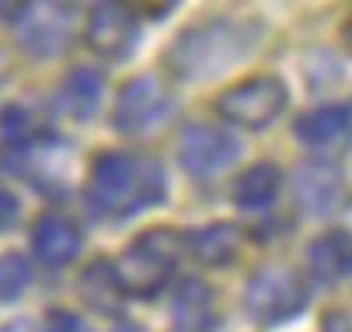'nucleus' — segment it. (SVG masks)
<instances>
[{
  "mask_svg": "<svg viewBox=\"0 0 352 332\" xmlns=\"http://www.w3.org/2000/svg\"><path fill=\"white\" fill-rule=\"evenodd\" d=\"M258 39V25L244 18H210L185 28L164 53V67L178 81H213L237 67Z\"/></svg>",
  "mask_w": 352,
  "mask_h": 332,
  "instance_id": "f257e3e1",
  "label": "nucleus"
},
{
  "mask_svg": "<svg viewBox=\"0 0 352 332\" xmlns=\"http://www.w3.org/2000/svg\"><path fill=\"white\" fill-rule=\"evenodd\" d=\"M164 168L157 158L146 154H126V151H105L98 154L87 172V196L98 210L133 217L146 207L164 200Z\"/></svg>",
  "mask_w": 352,
  "mask_h": 332,
  "instance_id": "f03ea898",
  "label": "nucleus"
},
{
  "mask_svg": "<svg viewBox=\"0 0 352 332\" xmlns=\"http://www.w3.org/2000/svg\"><path fill=\"white\" fill-rule=\"evenodd\" d=\"M182 242L171 227H150L112 262L122 294L129 298H154L168 287V280L178 266Z\"/></svg>",
  "mask_w": 352,
  "mask_h": 332,
  "instance_id": "7ed1b4c3",
  "label": "nucleus"
},
{
  "mask_svg": "<svg viewBox=\"0 0 352 332\" xmlns=\"http://www.w3.org/2000/svg\"><path fill=\"white\" fill-rule=\"evenodd\" d=\"M289 102V87L283 84V77L276 74H258V77H248L234 87H227L220 98H217V112L241 129H265L272 126L283 109Z\"/></svg>",
  "mask_w": 352,
  "mask_h": 332,
  "instance_id": "20e7f679",
  "label": "nucleus"
},
{
  "mask_svg": "<svg viewBox=\"0 0 352 332\" xmlns=\"http://www.w3.org/2000/svg\"><path fill=\"white\" fill-rule=\"evenodd\" d=\"M244 308L262 325H283L307 308V283L293 269L262 266L244 287Z\"/></svg>",
  "mask_w": 352,
  "mask_h": 332,
  "instance_id": "39448f33",
  "label": "nucleus"
},
{
  "mask_svg": "<svg viewBox=\"0 0 352 332\" xmlns=\"http://www.w3.org/2000/svg\"><path fill=\"white\" fill-rule=\"evenodd\" d=\"M171 91L161 77L154 74H140L133 77L122 91H119V102H116V112H112V123L119 133H143L150 126H157L168 109H171Z\"/></svg>",
  "mask_w": 352,
  "mask_h": 332,
  "instance_id": "423d86ee",
  "label": "nucleus"
},
{
  "mask_svg": "<svg viewBox=\"0 0 352 332\" xmlns=\"http://www.w3.org/2000/svg\"><path fill=\"white\" fill-rule=\"evenodd\" d=\"M241 154L234 133L217 126H188L178 140V161L192 178H213L227 172Z\"/></svg>",
  "mask_w": 352,
  "mask_h": 332,
  "instance_id": "0eeeda50",
  "label": "nucleus"
},
{
  "mask_svg": "<svg viewBox=\"0 0 352 332\" xmlns=\"http://www.w3.org/2000/svg\"><path fill=\"white\" fill-rule=\"evenodd\" d=\"M84 39L98 56L122 63L133 56L136 42H140V21H136L133 8H126V4H94Z\"/></svg>",
  "mask_w": 352,
  "mask_h": 332,
  "instance_id": "6e6552de",
  "label": "nucleus"
},
{
  "mask_svg": "<svg viewBox=\"0 0 352 332\" xmlns=\"http://www.w3.org/2000/svg\"><path fill=\"white\" fill-rule=\"evenodd\" d=\"M293 133L304 147H311L321 158H335L349 151L352 144V112L345 105H318L307 109L304 116H296Z\"/></svg>",
  "mask_w": 352,
  "mask_h": 332,
  "instance_id": "1a4fd4ad",
  "label": "nucleus"
},
{
  "mask_svg": "<svg viewBox=\"0 0 352 332\" xmlns=\"http://www.w3.org/2000/svg\"><path fill=\"white\" fill-rule=\"evenodd\" d=\"M293 200L304 214L328 217L342 203V172L328 161H307L293 175Z\"/></svg>",
  "mask_w": 352,
  "mask_h": 332,
  "instance_id": "9d476101",
  "label": "nucleus"
},
{
  "mask_svg": "<svg viewBox=\"0 0 352 332\" xmlns=\"http://www.w3.org/2000/svg\"><path fill=\"white\" fill-rule=\"evenodd\" d=\"M32 252L45 266H67L80 252V231L63 214H45L32 227Z\"/></svg>",
  "mask_w": 352,
  "mask_h": 332,
  "instance_id": "9b49d317",
  "label": "nucleus"
},
{
  "mask_svg": "<svg viewBox=\"0 0 352 332\" xmlns=\"http://www.w3.org/2000/svg\"><path fill=\"white\" fill-rule=\"evenodd\" d=\"M102 94H105L102 74L91 67H74L56 91V102L70 119H91L98 112V105H102Z\"/></svg>",
  "mask_w": 352,
  "mask_h": 332,
  "instance_id": "f8f14e48",
  "label": "nucleus"
},
{
  "mask_svg": "<svg viewBox=\"0 0 352 332\" xmlns=\"http://www.w3.org/2000/svg\"><path fill=\"white\" fill-rule=\"evenodd\" d=\"M307 266L321 283H335L352 273V234L328 231L307 245Z\"/></svg>",
  "mask_w": 352,
  "mask_h": 332,
  "instance_id": "ddd939ff",
  "label": "nucleus"
},
{
  "mask_svg": "<svg viewBox=\"0 0 352 332\" xmlns=\"http://www.w3.org/2000/svg\"><path fill=\"white\" fill-rule=\"evenodd\" d=\"M279 185H283V172L272 161H258L234 178L230 196L241 210H265L279 196Z\"/></svg>",
  "mask_w": 352,
  "mask_h": 332,
  "instance_id": "4468645a",
  "label": "nucleus"
},
{
  "mask_svg": "<svg viewBox=\"0 0 352 332\" xmlns=\"http://www.w3.org/2000/svg\"><path fill=\"white\" fill-rule=\"evenodd\" d=\"M188 252L195 256L199 266H210V269H220L227 262H234L237 256V245H241V231L234 224H210V227H199L185 238Z\"/></svg>",
  "mask_w": 352,
  "mask_h": 332,
  "instance_id": "2eb2a0df",
  "label": "nucleus"
},
{
  "mask_svg": "<svg viewBox=\"0 0 352 332\" xmlns=\"http://www.w3.org/2000/svg\"><path fill=\"white\" fill-rule=\"evenodd\" d=\"M213 291L199 280H185L175 298V329L178 332H210Z\"/></svg>",
  "mask_w": 352,
  "mask_h": 332,
  "instance_id": "dca6fc26",
  "label": "nucleus"
},
{
  "mask_svg": "<svg viewBox=\"0 0 352 332\" xmlns=\"http://www.w3.org/2000/svg\"><path fill=\"white\" fill-rule=\"evenodd\" d=\"M77 291L80 298L98 308V311H116L122 304V287H119V280H116V269L109 262H91L80 280H77Z\"/></svg>",
  "mask_w": 352,
  "mask_h": 332,
  "instance_id": "f3484780",
  "label": "nucleus"
},
{
  "mask_svg": "<svg viewBox=\"0 0 352 332\" xmlns=\"http://www.w3.org/2000/svg\"><path fill=\"white\" fill-rule=\"evenodd\" d=\"M32 283V262L21 252H0V304H14Z\"/></svg>",
  "mask_w": 352,
  "mask_h": 332,
  "instance_id": "a211bd4d",
  "label": "nucleus"
},
{
  "mask_svg": "<svg viewBox=\"0 0 352 332\" xmlns=\"http://www.w3.org/2000/svg\"><path fill=\"white\" fill-rule=\"evenodd\" d=\"M42 332H80V318L67 308H49L42 318Z\"/></svg>",
  "mask_w": 352,
  "mask_h": 332,
  "instance_id": "6ab92c4d",
  "label": "nucleus"
},
{
  "mask_svg": "<svg viewBox=\"0 0 352 332\" xmlns=\"http://www.w3.org/2000/svg\"><path fill=\"white\" fill-rule=\"evenodd\" d=\"M18 217H21V203H18V196L11 193V189L0 185V231H11V227L18 224Z\"/></svg>",
  "mask_w": 352,
  "mask_h": 332,
  "instance_id": "aec40b11",
  "label": "nucleus"
},
{
  "mask_svg": "<svg viewBox=\"0 0 352 332\" xmlns=\"http://www.w3.org/2000/svg\"><path fill=\"white\" fill-rule=\"evenodd\" d=\"M321 332H352V318L345 311H328L321 318Z\"/></svg>",
  "mask_w": 352,
  "mask_h": 332,
  "instance_id": "412c9836",
  "label": "nucleus"
},
{
  "mask_svg": "<svg viewBox=\"0 0 352 332\" xmlns=\"http://www.w3.org/2000/svg\"><path fill=\"white\" fill-rule=\"evenodd\" d=\"M32 11V4H0V21H25Z\"/></svg>",
  "mask_w": 352,
  "mask_h": 332,
  "instance_id": "4be33fe9",
  "label": "nucleus"
},
{
  "mask_svg": "<svg viewBox=\"0 0 352 332\" xmlns=\"http://www.w3.org/2000/svg\"><path fill=\"white\" fill-rule=\"evenodd\" d=\"M342 42H345V50L352 53V18H349V21L342 25Z\"/></svg>",
  "mask_w": 352,
  "mask_h": 332,
  "instance_id": "5701e85b",
  "label": "nucleus"
},
{
  "mask_svg": "<svg viewBox=\"0 0 352 332\" xmlns=\"http://www.w3.org/2000/svg\"><path fill=\"white\" fill-rule=\"evenodd\" d=\"M4 332H35V329H32V322H11V325H4Z\"/></svg>",
  "mask_w": 352,
  "mask_h": 332,
  "instance_id": "b1692460",
  "label": "nucleus"
},
{
  "mask_svg": "<svg viewBox=\"0 0 352 332\" xmlns=\"http://www.w3.org/2000/svg\"><path fill=\"white\" fill-rule=\"evenodd\" d=\"M112 332H143V329H136V325H129V322H119Z\"/></svg>",
  "mask_w": 352,
  "mask_h": 332,
  "instance_id": "393cba45",
  "label": "nucleus"
}]
</instances>
